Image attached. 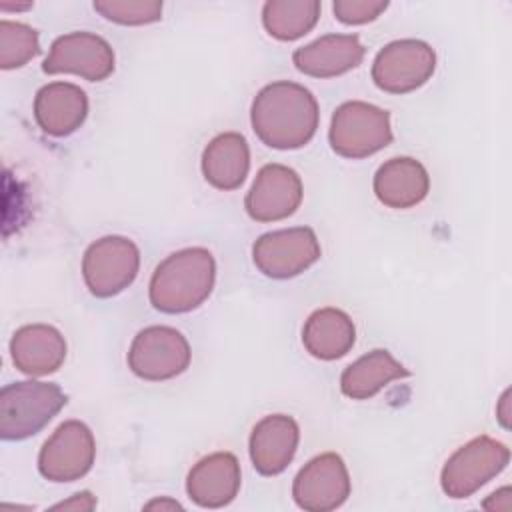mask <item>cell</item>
<instances>
[{"label": "cell", "mask_w": 512, "mask_h": 512, "mask_svg": "<svg viewBox=\"0 0 512 512\" xmlns=\"http://www.w3.org/2000/svg\"><path fill=\"white\" fill-rule=\"evenodd\" d=\"M366 48L356 34H326L294 50V66L312 78H334L362 64Z\"/></svg>", "instance_id": "cell-16"}, {"label": "cell", "mask_w": 512, "mask_h": 512, "mask_svg": "<svg viewBox=\"0 0 512 512\" xmlns=\"http://www.w3.org/2000/svg\"><path fill=\"white\" fill-rule=\"evenodd\" d=\"M96 458L92 430L80 420L62 422L38 454V470L50 482H74L86 476Z\"/></svg>", "instance_id": "cell-10"}, {"label": "cell", "mask_w": 512, "mask_h": 512, "mask_svg": "<svg viewBox=\"0 0 512 512\" xmlns=\"http://www.w3.org/2000/svg\"><path fill=\"white\" fill-rule=\"evenodd\" d=\"M410 372L388 352L372 350L352 362L340 376V390L352 400H368L394 380L406 378Z\"/></svg>", "instance_id": "cell-22"}, {"label": "cell", "mask_w": 512, "mask_h": 512, "mask_svg": "<svg viewBox=\"0 0 512 512\" xmlns=\"http://www.w3.org/2000/svg\"><path fill=\"white\" fill-rule=\"evenodd\" d=\"M482 506H484L486 510H510V488L504 486V488L496 490L494 494H490V496L482 502Z\"/></svg>", "instance_id": "cell-28"}, {"label": "cell", "mask_w": 512, "mask_h": 512, "mask_svg": "<svg viewBox=\"0 0 512 512\" xmlns=\"http://www.w3.org/2000/svg\"><path fill=\"white\" fill-rule=\"evenodd\" d=\"M216 262L210 250L194 246L166 256L150 278V302L166 314L198 308L214 288Z\"/></svg>", "instance_id": "cell-2"}, {"label": "cell", "mask_w": 512, "mask_h": 512, "mask_svg": "<svg viewBox=\"0 0 512 512\" xmlns=\"http://www.w3.org/2000/svg\"><path fill=\"white\" fill-rule=\"evenodd\" d=\"M436 70V52L414 38L386 44L372 62L374 84L390 94H408L424 86Z\"/></svg>", "instance_id": "cell-7"}, {"label": "cell", "mask_w": 512, "mask_h": 512, "mask_svg": "<svg viewBox=\"0 0 512 512\" xmlns=\"http://www.w3.org/2000/svg\"><path fill=\"white\" fill-rule=\"evenodd\" d=\"M256 136L270 148L296 150L308 144L318 128V102L308 88L280 80L264 86L250 110Z\"/></svg>", "instance_id": "cell-1"}, {"label": "cell", "mask_w": 512, "mask_h": 512, "mask_svg": "<svg viewBox=\"0 0 512 512\" xmlns=\"http://www.w3.org/2000/svg\"><path fill=\"white\" fill-rule=\"evenodd\" d=\"M40 52L38 32L22 22H0V66L4 70L20 68Z\"/></svg>", "instance_id": "cell-24"}, {"label": "cell", "mask_w": 512, "mask_h": 512, "mask_svg": "<svg viewBox=\"0 0 512 512\" xmlns=\"http://www.w3.org/2000/svg\"><path fill=\"white\" fill-rule=\"evenodd\" d=\"M328 140L344 158H368L392 142L390 114L368 102H344L332 116Z\"/></svg>", "instance_id": "cell-4"}, {"label": "cell", "mask_w": 512, "mask_h": 512, "mask_svg": "<svg viewBox=\"0 0 512 512\" xmlns=\"http://www.w3.org/2000/svg\"><path fill=\"white\" fill-rule=\"evenodd\" d=\"M376 198L396 210L420 204L430 190V176L426 168L410 156H396L384 162L374 174Z\"/></svg>", "instance_id": "cell-19"}, {"label": "cell", "mask_w": 512, "mask_h": 512, "mask_svg": "<svg viewBox=\"0 0 512 512\" xmlns=\"http://www.w3.org/2000/svg\"><path fill=\"white\" fill-rule=\"evenodd\" d=\"M86 114V92L70 82L46 84L34 98V118L38 126L56 138L76 132L84 124Z\"/></svg>", "instance_id": "cell-17"}, {"label": "cell", "mask_w": 512, "mask_h": 512, "mask_svg": "<svg viewBox=\"0 0 512 512\" xmlns=\"http://www.w3.org/2000/svg\"><path fill=\"white\" fill-rule=\"evenodd\" d=\"M250 170V148L242 134L224 132L208 142L202 152V174L218 190H236Z\"/></svg>", "instance_id": "cell-20"}, {"label": "cell", "mask_w": 512, "mask_h": 512, "mask_svg": "<svg viewBox=\"0 0 512 512\" xmlns=\"http://www.w3.org/2000/svg\"><path fill=\"white\" fill-rule=\"evenodd\" d=\"M508 462L510 450L506 444L490 436H476L448 458L440 474V486L450 498H468L498 476Z\"/></svg>", "instance_id": "cell-5"}, {"label": "cell", "mask_w": 512, "mask_h": 512, "mask_svg": "<svg viewBox=\"0 0 512 512\" xmlns=\"http://www.w3.org/2000/svg\"><path fill=\"white\" fill-rule=\"evenodd\" d=\"M140 268V250L126 236H104L92 242L82 258V276L96 298L126 290Z\"/></svg>", "instance_id": "cell-6"}, {"label": "cell", "mask_w": 512, "mask_h": 512, "mask_svg": "<svg viewBox=\"0 0 512 512\" xmlns=\"http://www.w3.org/2000/svg\"><path fill=\"white\" fill-rule=\"evenodd\" d=\"M146 510H180L182 506L172 498H156L144 506Z\"/></svg>", "instance_id": "cell-30"}, {"label": "cell", "mask_w": 512, "mask_h": 512, "mask_svg": "<svg viewBox=\"0 0 512 512\" xmlns=\"http://www.w3.org/2000/svg\"><path fill=\"white\" fill-rule=\"evenodd\" d=\"M320 242L312 228H284L262 234L252 246L256 268L276 280L302 274L320 258Z\"/></svg>", "instance_id": "cell-9"}, {"label": "cell", "mask_w": 512, "mask_h": 512, "mask_svg": "<svg viewBox=\"0 0 512 512\" xmlns=\"http://www.w3.org/2000/svg\"><path fill=\"white\" fill-rule=\"evenodd\" d=\"M356 340L352 318L338 308L312 312L302 328V344L318 360H336L350 352Z\"/></svg>", "instance_id": "cell-21"}, {"label": "cell", "mask_w": 512, "mask_h": 512, "mask_svg": "<svg viewBox=\"0 0 512 512\" xmlns=\"http://www.w3.org/2000/svg\"><path fill=\"white\" fill-rule=\"evenodd\" d=\"M94 10L122 26H142L162 18V2L158 0H96Z\"/></svg>", "instance_id": "cell-25"}, {"label": "cell", "mask_w": 512, "mask_h": 512, "mask_svg": "<svg viewBox=\"0 0 512 512\" xmlns=\"http://www.w3.org/2000/svg\"><path fill=\"white\" fill-rule=\"evenodd\" d=\"M66 404L58 384L24 380L12 382L0 392V436L24 440L38 434Z\"/></svg>", "instance_id": "cell-3"}, {"label": "cell", "mask_w": 512, "mask_h": 512, "mask_svg": "<svg viewBox=\"0 0 512 512\" xmlns=\"http://www.w3.org/2000/svg\"><path fill=\"white\" fill-rule=\"evenodd\" d=\"M96 508V498L84 490V492H76L70 500H64V502H58L52 506V510H94Z\"/></svg>", "instance_id": "cell-27"}, {"label": "cell", "mask_w": 512, "mask_h": 512, "mask_svg": "<svg viewBox=\"0 0 512 512\" xmlns=\"http://www.w3.org/2000/svg\"><path fill=\"white\" fill-rule=\"evenodd\" d=\"M334 14L342 24H366L376 20L386 8V0H336Z\"/></svg>", "instance_id": "cell-26"}, {"label": "cell", "mask_w": 512, "mask_h": 512, "mask_svg": "<svg viewBox=\"0 0 512 512\" xmlns=\"http://www.w3.org/2000/svg\"><path fill=\"white\" fill-rule=\"evenodd\" d=\"M300 440L298 424L292 416H264L250 434V460L262 476H276L292 462Z\"/></svg>", "instance_id": "cell-15"}, {"label": "cell", "mask_w": 512, "mask_h": 512, "mask_svg": "<svg viewBox=\"0 0 512 512\" xmlns=\"http://www.w3.org/2000/svg\"><path fill=\"white\" fill-rule=\"evenodd\" d=\"M240 480L238 458L230 452H214L192 466L186 492L202 508H222L238 496Z\"/></svg>", "instance_id": "cell-14"}, {"label": "cell", "mask_w": 512, "mask_h": 512, "mask_svg": "<svg viewBox=\"0 0 512 512\" xmlns=\"http://www.w3.org/2000/svg\"><path fill=\"white\" fill-rule=\"evenodd\" d=\"M302 180L284 164H266L246 194L244 208L256 222H276L292 216L302 202Z\"/></svg>", "instance_id": "cell-13"}, {"label": "cell", "mask_w": 512, "mask_h": 512, "mask_svg": "<svg viewBox=\"0 0 512 512\" xmlns=\"http://www.w3.org/2000/svg\"><path fill=\"white\" fill-rule=\"evenodd\" d=\"M190 356V344L182 332L170 326H148L134 336L128 366L142 380L162 382L182 374Z\"/></svg>", "instance_id": "cell-8"}, {"label": "cell", "mask_w": 512, "mask_h": 512, "mask_svg": "<svg viewBox=\"0 0 512 512\" xmlns=\"http://www.w3.org/2000/svg\"><path fill=\"white\" fill-rule=\"evenodd\" d=\"M14 366L28 376H46L56 372L66 360L64 336L48 324H26L10 340Z\"/></svg>", "instance_id": "cell-18"}, {"label": "cell", "mask_w": 512, "mask_h": 512, "mask_svg": "<svg viewBox=\"0 0 512 512\" xmlns=\"http://www.w3.org/2000/svg\"><path fill=\"white\" fill-rule=\"evenodd\" d=\"M42 70L46 74H76L90 82H100L114 72V50L98 34L70 32L52 42Z\"/></svg>", "instance_id": "cell-11"}, {"label": "cell", "mask_w": 512, "mask_h": 512, "mask_svg": "<svg viewBox=\"0 0 512 512\" xmlns=\"http://www.w3.org/2000/svg\"><path fill=\"white\" fill-rule=\"evenodd\" d=\"M292 496L302 510L330 512L340 508L350 496V476L344 460L336 452L312 458L296 474Z\"/></svg>", "instance_id": "cell-12"}, {"label": "cell", "mask_w": 512, "mask_h": 512, "mask_svg": "<svg viewBox=\"0 0 512 512\" xmlns=\"http://www.w3.org/2000/svg\"><path fill=\"white\" fill-rule=\"evenodd\" d=\"M320 10L318 0H270L262 8V24L272 38L290 42L316 26Z\"/></svg>", "instance_id": "cell-23"}, {"label": "cell", "mask_w": 512, "mask_h": 512, "mask_svg": "<svg viewBox=\"0 0 512 512\" xmlns=\"http://www.w3.org/2000/svg\"><path fill=\"white\" fill-rule=\"evenodd\" d=\"M496 416L504 428H510V390H504L496 406Z\"/></svg>", "instance_id": "cell-29"}]
</instances>
